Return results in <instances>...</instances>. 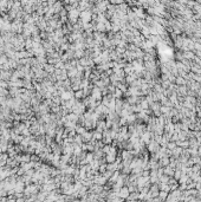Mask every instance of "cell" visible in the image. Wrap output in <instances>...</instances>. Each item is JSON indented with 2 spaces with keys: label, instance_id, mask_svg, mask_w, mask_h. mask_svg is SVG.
I'll list each match as a JSON object with an SVG mask.
<instances>
[{
  "label": "cell",
  "instance_id": "obj_1",
  "mask_svg": "<svg viewBox=\"0 0 201 202\" xmlns=\"http://www.w3.org/2000/svg\"><path fill=\"white\" fill-rule=\"evenodd\" d=\"M175 82H176L177 84H185L186 82H185V79L182 78V77H180V78H176L175 79Z\"/></svg>",
  "mask_w": 201,
  "mask_h": 202
}]
</instances>
